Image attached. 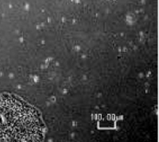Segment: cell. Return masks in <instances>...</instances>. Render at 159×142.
Masks as SVG:
<instances>
[{"mask_svg":"<svg viewBox=\"0 0 159 142\" xmlns=\"http://www.w3.org/2000/svg\"><path fill=\"white\" fill-rule=\"evenodd\" d=\"M43 133L38 111L18 97L0 98V141H36Z\"/></svg>","mask_w":159,"mask_h":142,"instance_id":"6da1fadb","label":"cell"}]
</instances>
